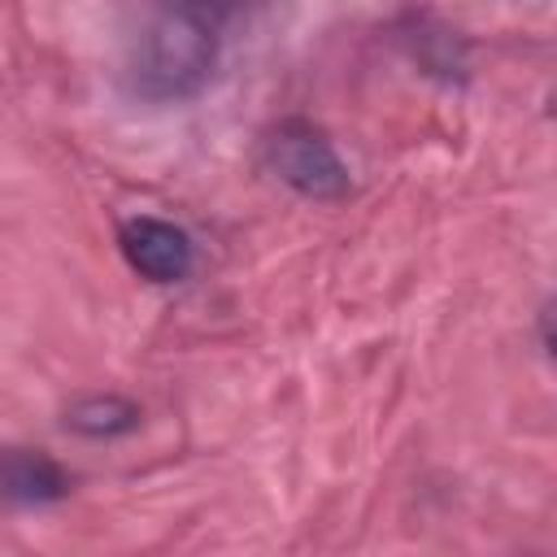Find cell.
Here are the masks:
<instances>
[{
	"label": "cell",
	"mask_w": 557,
	"mask_h": 557,
	"mask_svg": "<svg viewBox=\"0 0 557 557\" xmlns=\"http://www.w3.org/2000/svg\"><path fill=\"white\" fill-rule=\"evenodd\" d=\"M261 165L305 200H344L352 191L348 165L309 117H283L261 139Z\"/></svg>",
	"instance_id": "2"
},
{
	"label": "cell",
	"mask_w": 557,
	"mask_h": 557,
	"mask_svg": "<svg viewBox=\"0 0 557 557\" xmlns=\"http://www.w3.org/2000/svg\"><path fill=\"white\" fill-rule=\"evenodd\" d=\"M70 474L39 448H0V500L44 509L70 496Z\"/></svg>",
	"instance_id": "4"
},
{
	"label": "cell",
	"mask_w": 557,
	"mask_h": 557,
	"mask_svg": "<svg viewBox=\"0 0 557 557\" xmlns=\"http://www.w3.org/2000/svg\"><path fill=\"white\" fill-rule=\"evenodd\" d=\"M209 70H213V26L178 4L144 22L126 61L131 91L148 100H183L205 87Z\"/></svg>",
	"instance_id": "1"
},
{
	"label": "cell",
	"mask_w": 557,
	"mask_h": 557,
	"mask_svg": "<svg viewBox=\"0 0 557 557\" xmlns=\"http://www.w3.org/2000/svg\"><path fill=\"white\" fill-rule=\"evenodd\" d=\"M65 426H74L78 435H91V440H113V435H126L139 426V405L126 400V396H83L70 413H65Z\"/></svg>",
	"instance_id": "5"
},
{
	"label": "cell",
	"mask_w": 557,
	"mask_h": 557,
	"mask_svg": "<svg viewBox=\"0 0 557 557\" xmlns=\"http://www.w3.org/2000/svg\"><path fill=\"white\" fill-rule=\"evenodd\" d=\"M117 248L126 257V265L148 278V283H183L196 270V244L183 226L152 218V213H135L117 226Z\"/></svg>",
	"instance_id": "3"
},
{
	"label": "cell",
	"mask_w": 557,
	"mask_h": 557,
	"mask_svg": "<svg viewBox=\"0 0 557 557\" xmlns=\"http://www.w3.org/2000/svg\"><path fill=\"white\" fill-rule=\"evenodd\" d=\"M178 9H187V13H196V17H205L209 26L213 22H222V17H235L244 4H252V0H174Z\"/></svg>",
	"instance_id": "6"
}]
</instances>
